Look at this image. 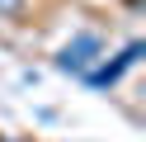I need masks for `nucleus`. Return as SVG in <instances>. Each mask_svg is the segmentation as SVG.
I'll return each instance as SVG.
<instances>
[{
	"mask_svg": "<svg viewBox=\"0 0 146 142\" xmlns=\"http://www.w3.org/2000/svg\"><path fill=\"white\" fill-rule=\"evenodd\" d=\"M141 52H146V43L137 38V43H127L123 52L113 57V62H99V66H90V71H85V81L94 85V90H108V85H118V81H123V71H132V66L141 62Z\"/></svg>",
	"mask_w": 146,
	"mask_h": 142,
	"instance_id": "obj_2",
	"label": "nucleus"
},
{
	"mask_svg": "<svg viewBox=\"0 0 146 142\" xmlns=\"http://www.w3.org/2000/svg\"><path fill=\"white\" fill-rule=\"evenodd\" d=\"M19 5H24V0H0V14H14Z\"/></svg>",
	"mask_w": 146,
	"mask_h": 142,
	"instance_id": "obj_3",
	"label": "nucleus"
},
{
	"mask_svg": "<svg viewBox=\"0 0 146 142\" xmlns=\"http://www.w3.org/2000/svg\"><path fill=\"white\" fill-rule=\"evenodd\" d=\"M99 52H104V38H99V33H76V38H71V43L57 52V71L85 76L90 66L99 62Z\"/></svg>",
	"mask_w": 146,
	"mask_h": 142,
	"instance_id": "obj_1",
	"label": "nucleus"
}]
</instances>
